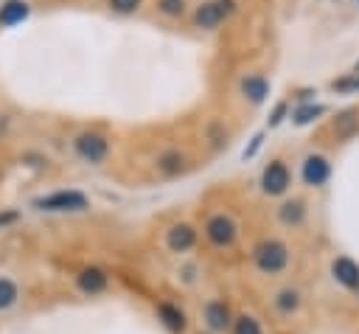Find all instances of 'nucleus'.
I'll return each mask as SVG.
<instances>
[{"label": "nucleus", "mask_w": 359, "mask_h": 334, "mask_svg": "<svg viewBox=\"0 0 359 334\" xmlns=\"http://www.w3.org/2000/svg\"><path fill=\"white\" fill-rule=\"evenodd\" d=\"M238 11V0H205L194 8V25L199 31H216Z\"/></svg>", "instance_id": "5"}, {"label": "nucleus", "mask_w": 359, "mask_h": 334, "mask_svg": "<svg viewBox=\"0 0 359 334\" xmlns=\"http://www.w3.org/2000/svg\"><path fill=\"white\" fill-rule=\"evenodd\" d=\"M143 6V0H107V8L112 14H121V17H129V14H137Z\"/></svg>", "instance_id": "24"}, {"label": "nucleus", "mask_w": 359, "mask_h": 334, "mask_svg": "<svg viewBox=\"0 0 359 334\" xmlns=\"http://www.w3.org/2000/svg\"><path fill=\"white\" fill-rule=\"evenodd\" d=\"M199 241V230L191 225V222H174L168 230H165V247L168 253L174 255H185L196 247Z\"/></svg>", "instance_id": "9"}, {"label": "nucleus", "mask_w": 359, "mask_h": 334, "mask_svg": "<svg viewBox=\"0 0 359 334\" xmlns=\"http://www.w3.org/2000/svg\"><path fill=\"white\" fill-rule=\"evenodd\" d=\"M286 115H289V101H278L275 109H272V115H269V126H278Z\"/></svg>", "instance_id": "26"}, {"label": "nucleus", "mask_w": 359, "mask_h": 334, "mask_svg": "<svg viewBox=\"0 0 359 334\" xmlns=\"http://www.w3.org/2000/svg\"><path fill=\"white\" fill-rule=\"evenodd\" d=\"M20 219V213L17 211H0V227H6V225H14Z\"/></svg>", "instance_id": "27"}, {"label": "nucleus", "mask_w": 359, "mask_h": 334, "mask_svg": "<svg viewBox=\"0 0 359 334\" xmlns=\"http://www.w3.org/2000/svg\"><path fill=\"white\" fill-rule=\"evenodd\" d=\"M323 112H325V107H323V104H300V107L292 112V121H294L297 126H306V123L317 121Z\"/></svg>", "instance_id": "22"}, {"label": "nucleus", "mask_w": 359, "mask_h": 334, "mask_svg": "<svg viewBox=\"0 0 359 334\" xmlns=\"http://www.w3.org/2000/svg\"><path fill=\"white\" fill-rule=\"evenodd\" d=\"M261 140H264V135H255V138H252V146H250V149H244V160H247V157H252V154L258 152V146H261Z\"/></svg>", "instance_id": "28"}, {"label": "nucleus", "mask_w": 359, "mask_h": 334, "mask_svg": "<svg viewBox=\"0 0 359 334\" xmlns=\"http://www.w3.org/2000/svg\"><path fill=\"white\" fill-rule=\"evenodd\" d=\"M205 334H208V331H205Z\"/></svg>", "instance_id": "29"}, {"label": "nucleus", "mask_w": 359, "mask_h": 334, "mask_svg": "<svg viewBox=\"0 0 359 334\" xmlns=\"http://www.w3.org/2000/svg\"><path fill=\"white\" fill-rule=\"evenodd\" d=\"M202 236H205V241H208L210 247H216V250H230V247H236V241H238V222H236L230 213L216 211V213H210V216L205 219Z\"/></svg>", "instance_id": "3"}, {"label": "nucleus", "mask_w": 359, "mask_h": 334, "mask_svg": "<svg viewBox=\"0 0 359 334\" xmlns=\"http://www.w3.org/2000/svg\"><path fill=\"white\" fill-rule=\"evenodd\" d=\"M334 132H337V138H351V135H356L359 132V112L356 109H345V112H339L337 118H334Z\"/></svg>", "instance_id": "18"}, {"label": "nucleus", "mask_w": 359, "mask_h": 334, "mask_svg": "<svg viewBox=\"0 0 359 334\" xmlns=\"http://www.w3.org/2000/svg\"><path fill=\"white\" fill-rule=\"evenodd\" d=\"M31 205L36 211H45V213H81L90 208V196L84 191H76V188H62V191L36 196Z\"/></svg>", "instance_id": "2"}, {"label": "nucleus", "mask_w": 359, "mask_h": 334, "mask_svg": "<svg viewBox=\"0 0 359 334\" xmlns=\"http://www.w3.org/2000/svg\"><path fill=\"white\" fill-rule=\"evenodd\" d=\"M331 275H334V281H337L342 289L359 292V264H356L353 258H348V255L334 258V261H331Z\"/></svg>", "instance_id": "12"}, {"label": "nucleus", "mask_w": 359, "mask_h": 334, "mask_svg": "<svg viewBox=\"0 0 359 334\" xmlns=\"http://www.w3.org/2000/svg\"><path fill=\"white\" fill-rule=\"evenodd\" d=\"M272 306H275V312H278L280 317H292V314H297L300 306H303V292H300L297 286H283V289L275 292Z\"/></svg>", "instance_id": "16"}, {"label": "nucleus", "mask_w": 359, "mask_h": 334, "mask_svg": "<svg viewBox=\"0 0 359 334\" xmlns=\"http://www.w3.org/2000/svg\"><path fill=\"white\" fill-rule=\"evenodd\" d=\"M185 163H188V157H185V152H180V149H163L157 157H154V168H157V174L160 177H180L182 171H185Z\"/></svg>", "instance_id": "14"}, {"label": "nucleus", "mask_w": 359, "mask_h": 334, "mask_svg": "<svg viewBox=\"0 0 359 334\" xmlns=\"http://www.w3.org/2000/svg\"><path fill=\"white\" fill-rule=\"evenodd\" d=\"M252 267L261 272V275H269V278H275V275H283L286 272V267H289V261H292V253H289V244L283 241V239H278V236H266V239H261L255 247H252Z\"/></svg>", "instance_id": "1"}, {"label": "nucleus", "mask_w": 359, "mask_h": 334, "mask_svg": "<svg viewBox=\"0 0 359 334\" xmlns=\"http://www.w3.org/2000/svg\"><path fill=\"white\" fill-rule=\"evenodd\" d=\"M233 320H236V314H233L230 303L222 298H210L202 306V326L208 334H230Z\"/></svg>", "instance_id": "6"}, {"label": "nucleus", "mask_w": 359, "mask_h": 334, "mask_svg": "<svg viewBox=\"0 0 359 334\" xmlns=\"http://www.w3.org/2000/svg\"><path fill=\"white\" fill-rule=\"evenodd\" d=\"M28 14H31V3L28 0H6L0 6V25L3 28L20 25L22 20H28Z\"/></svg>", "instance_id": "17"}, {"label": "nucleus", "mask_w": 359, "mask_h": 334, "mask_svg": "<svg viewBox=\"0 0 359 334\" xmlns=\"http://www.w3.org/2000/svg\"><path fill=\"white\" fill-rule=\"evenodd\" d=\"M17 300H20V286H17L11 278L0 275V312L11 309Z\"/></svg>", "instance_id": "21"}, {"label": "nucleus", "mask_w": 359, "mask_h": 334, "mask_svg": "<svg viewBox=\"0 0 359 334\" xmlns=\"http://www.w3.org/2000/svg\"><path fill=\"white\" fill-rule=\"evenodd\" d=\"M331 177V160L320 152H309L300 163V180L309 185V188H323Z\"/></svg>", "instance_id": "8"}, {"label": "nucleus", "mask_w": 359, "mask_h": 334, "mask_svg": "<svg viewBox=\"0 0 359 334\" xmlns=\"http://www.w3.org/2000/svg\"><path fill=\"white\" fill-rule=\"evenodd\" d=\"M154 8L165 20H180L188 14V0H154Z\"/></svg>", "instance_id": "19"}, {"label": "nucleus", "mask_w": 359, "mask_h": 334, "mask_svg": "<svg viewBox=\"0 0 359 334\" xmlns=\"http://www.w3.org/2000/svg\"><path fill=\"white\" fill-rule=\"evenodd\" d=\"M230 334H264V326L255 314H236L233 326H230Z\"/></svg>", "instance_id": "20"}, {"label": "nucleus", "mask_w": 359, "mask_h": 334, "mask_svg": "<svg viewBox=\"0 0 359 334\" xmlns=\"http://www.w3.org/2000/svg\"><path fill=\"white\" fill-rule=\"evenodd\" d=\"M154 314H157V323H160L168 334H185V331H188V314H185L177 303L160 300V303L154 306Z\"/></svg>", "instance_id": "11"}, {"label": "nucleus", "mask_w": 359, "mask_h": 334, "mask_svg": "<svg viewBox=\"0 0 359 334\" xmlns=\"http://www.w3.org/2000/svg\"><path fill=\"white\" fill-rule=\"evenodd\" d=\"M112 152V143L98 129H84L73 138V154L87 166H101Z\"/></svg>", "instance_id": "4"}, {"label": "nucleus", "mask_w": 359, "mask_h": 334, "mask_svg": "<svg viewBox=\"0 0 359 334\" xmlns=\"http://www.w3.org/2000/svg\"><path fill=\"white\" fill-rule=\"evenodd\" d=\"M331 90H339V93L359 90V73H351V76H345V79H334V81H331Z\"/></svg>", "instance_id": "25"}, {"label": "nucleus", "mask_w": 359, "mask_h": 334, "mask_svg": "<svg viewBox=\"0 0 359 334\" xmlns=\"http://www.w3.org/2000/svg\"><path fill=\"white\" fill-rule=\"evenodd\" d=\"M238 93L250 101V104H264L269 95V79L264 73H247L238 81Z\"/></svg>", "instance_id": "13"}, {"label": "nucleus", "mask_w": 359, "mask_h": 334, "mask_svg": "<svg viewBox=\"0 0 359 334\" xmlns=\"http://www.w3.org/2000/svg\"><path fill=\"white\" fill-rule=\"evenodd\" d=\"M306 213L309 211H306V202L300 196H289L278 205V222L283 227H300L306 222Z\"/></svg>", "instance_id": "15"}, {"label": "nucleus", "mask_w": 359, "mask_h": 334, "mask_svg": "<svg viewBox=\"0 0 359 334\" xmlns=\"http://www.w3.org/2000/svg\"><path fill=\"white\" fill-rule=\"evenodd\" d=\"M289 188H292V171H289L286 160H280V157L269 160L261 171V191L266 196H283Z\"/></svg>", "instance_id": "7"}, {"label": "nucleus", "mask_w": 359, "mask_h": 334, "mask_svg": "<svg viewBox=\"0 0 359 334\" xmlns=\"http://www.w3.org/2000/svg\"><path fill=\"white\" fill-rule=\"evenodd\" d=\"M76 289L81 292V295H104L107 289H109V272L104 269V267H95V264H90V267H81L79 272H76Z\"/></svg>", "instance_id": "10"}, {"label": "nucleus", "mask_w": 359, "mask_h": 334, "mask_svg": "<svg viewBox=\"0 0 359 334\" xmlns=\"http://www.w3.org/2000/svg\"><path fill=\"white\" fill-rule=\"evenodd\" d=\"M205 138L210 140V146H213V149H222V146H227L230 132H227V126H224L222 121H210V123L205 126Z\"/></svg>", "instance_id": "23"}]
</instances>
